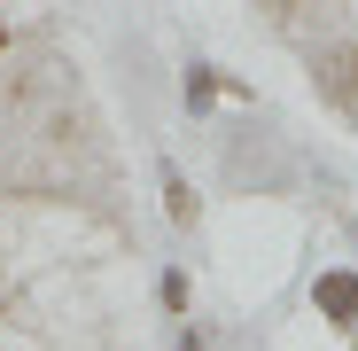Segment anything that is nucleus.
<instances>
[{
    "mask_svg": "<svg viewBox=\"0 0 358 351\" xmlns=\"http://www.w3.org/2000/svg\"><path fill=\"white\" fill-rule=\"evenodd\" d=\"M320 86H327V94H335V102L358 117V55H335V63L320 71Z\"/></svg>",
    "mask_w": 358,
    "mask_h": 351,
    "instance_id": "f257e3e1",
    "label": "nucleus"
},
{
    "mask_svg": "<svg viewBox=\"0 0 358 351\" xmlns=\"http://www.w3.org/2000/svg\"><path fill=\"white\" fill-rule=\"evenodd\" d=\"M320 312L358 320V281H350V273H327V281H320Z\"/></svg>",
    "mask_w": 358,
    "mask_h": 351,
    "instance_id": "f03ea898",
    "label": "nucleus"
},
{
    "mask_svg": "<svg viewBox=\"0 0 358 351\" xmlns=\"http://www.w3.org/2000/svg\"><path fill=\"white\" fill-rule=\"evenodd\" d=\"M0 47H8V24H0Z\"/></svg>",
    "mask_w": 358,
    "mask_h": 351,
    "instance_id": "7ed1b4c3",
    "label": "nucleus"
}]
</instances>
